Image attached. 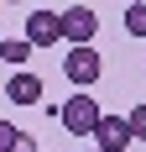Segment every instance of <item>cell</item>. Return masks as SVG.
<instances>
[{"mask_svg": "<svg viewBox=\"0 0 146 152\" xmlns=\"http://www.w3.org/2000/svg\"><path fill=\"white\" fill-rule=\"evenodd\" d=\"M58 115H63V126H68L73 137H94V131H99V121H104V115H99V105H94L84 89H78V94H68Z\"/></svg>", "mask_w": 146, "mask_h": 152, "instance_id": "cell-1", "label": "cell"}, {"mask_svg": "<svg viewBox=\"0 0 146 152\" xmlns=\"http://www.w3.org/2000/svg\"><path fill=\"white\" fill-rule=\"evenodd\" d=\"M26 42L31 47H52V42H63V11H37L26 16Z\"/></svg>", "mask_w": 146, "mask_h": 152, "instance_id": "cell-2", "label": "cell"}, {"mask_svg": "<svg viewBox=\"0 0 146 152\" xmlns=\"http://www.w3.org/2000/svg\"><path fill=\"white\" fill-rule=\"evenodd\" d=\"M99 53H94V47H73L68 58H63V74L73 79V84H78V89H84V84H94V79H99Z\"/></svg>", "mask_w": 146, "mask_h": 152, "instance_id": "cell-3", "label": "cell"}, {"mask_svg": "<svg viewBox=\"0 0 146 152\" xmlns=\"http://www.w3.org/2000/svg\"><path fill=\"white\" fill-rule=\"evenodd\" d=\"M94 26H99V16L89 11V5H68V11H63V37H68L73 47H89Z\"/></svg>", "mask_w": 146, "mask_h": 152, "instance_id": "cell-4", "label": "cell"}, {"mask_svg": "<svg viewBox=\"0 0 146 152\" xmlns=\"http://www.w3.org/2000/svg\"><path fill=\"white\" fill-rule=\"evenodd\" d=\"M94 142H99V152H125V142H131V121L104 115V121H99V131H94Z\"/></svg>", "mask_w": 146, "mask_h": 152, "instance_id": "cell-5", "label": "cell"}, {"mask_svg": "<svg viewBox=\"0 0 146 152\" xmlns=\"http://www.w3.org/2000/svg\"><path fill=\"white\" fill-rule=\"evenodd\" d=\"M5 94H11L16 105H37V100H42V79L21 68V74H11V84H5Z\"/></svg>", "mask_w": 146, "mask_h": 152, "instance_id": "cell-6", "label": "cell"}, {"mask_svg": "<svg viewBox=\"0 0 146 152\" xmlns=\"http://www.w3.org/2000/svg\"><path fill=\"white\" fill-rule=\"evenodd\" d=\"M125 31H131V37H146V0L125 5Z\"/></svg>", "mask_w": 146, "mask_h": 152, "instance_id": "cell-7", "label": "cell"}, {"mask_svg": "<svg viewBox=\"0 0 146 152\" xmlns=\"http://www.w3.org/2000/svg\"><path fill=\"white\" fill-rule=\"evenodd\" d=\"M31 58V42L21 37V42H0V63H26Z\"/></svg>", "mask_w": 146, "mask_h": 152, "instance_id": "cell-8", "label": "cell"}, {"mask_svg": "<svg viewBox=\"0 0 146 152\" xmlns=\"http://www.w3.org/2000/svg\"><path fill=\"white\" fill-rule=\"evenodd\" d=\"M16 142H21V131L11 121H0V152H16Z\"/></svg>", "mask_w": 146, "mask_h": 152, "instance_id": "cell-9", "label": "cell"}, {"mask_svg": "<svg viewBox=\"0 0 146 152\" xmlns=\"http://www.w3.org/2000/svg\"><path fill=\"white\" fill-rule=\"evenodd\" d=\"M125 121H131V137H146V105H136Z\"/></svg>", "mask_w": 146, "mask_h": 152, "instance_id": "cell-10", "label": "cell"}, {"mask_svg": "<svg viewBox=\"0 0 146 152\" xmlns=\"http://www.w3.org/2000/svg\"><path fill=\"white\" fill-rule=\"evenodd\" d=\"M16 152H37V137H21V142H16Z\"/></svg>", "mask_w": 146, "mask_h": 152, "instance_id": "cell-11", "label": "cell"}, {"mask_svg": "<svg viewBox=\"0 0 146 152\" xmlns=\"http://www.w3.org/2000/svg\"><path fill=\"white\" fill-rule=\"evenodd\" d=\"M89 152H99V147H89Z\"/></svg>", "mask_w": 146, "mask_h": 152, "instance_id": "cell-12", "label": "cell"}]
</instances>
